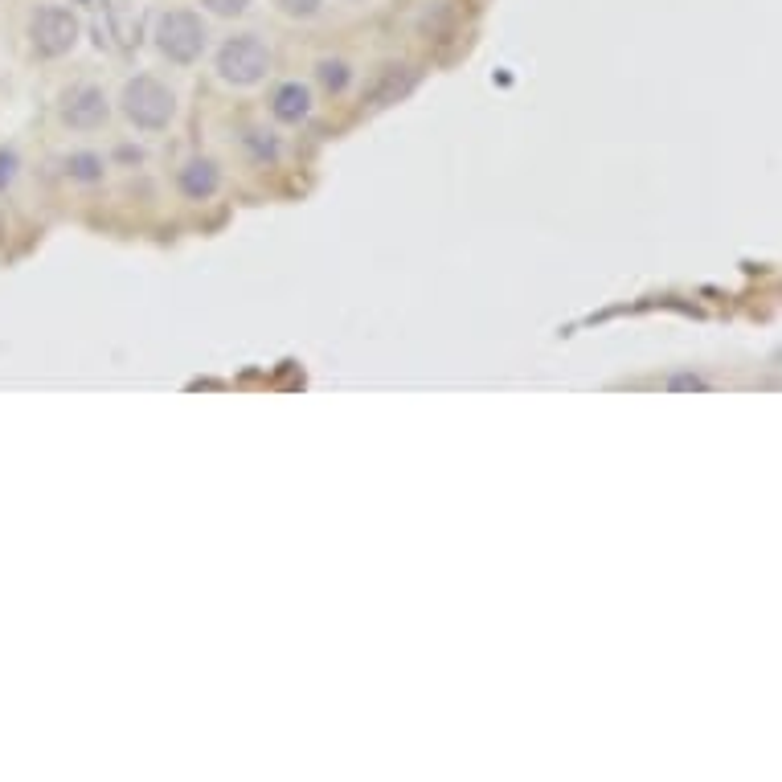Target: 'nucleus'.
Wrapping results in <instances>:
<instances>
[{
    "instance_id": "9",
    "label": "nucleus",
    "mask_w": 782,
    "mask_h": 782,
    "mask_svg": "<svg viewBox=\"0 0 782 782\" xmlns=\"http://www.w3.org/2000/svg\"><path fill=\"white\" fill-rule=\"evenodd\" d=\"M66 172H70V181L95 185V181H103V156H95V152H74L66 160Z\"/></svg>"
},
{
    "instance_id": "8",
    "label": "nucleus",
    "mask_w": 782,
    "mask_h": 782,
    "mask_svg": "<svg viewBox=\"0 0 782 782\" xmlns=\"http://www.w3.org/2000/svg\"><path fill=\"white\" fill-rule=\"evenodd\" d=\"M414 82H418L414 70H406V66H385V74H381V82H377L373 99H377V103H398V99H406V95L414 91Z\"/></svg>"
},
{
    "instance_id": "7",
    "label": "nucleus",
    "mask_w": 782,
    "mask_h": 782,
    "mask_svg": "<svg viewBox=\"0 0 782 782\" xmlns=\"http://www.w3.org/2000/svg\"><path fill=\"white\" fill-rule=\"evenodd\" d=\"M312 111V91L303 82H283L279 91L271 95V115L279 123H303Z\"/></svg>"
},
{
    "instance_id": "14",
    "label": "nucleus",
    "mask_w": 782,
    "mask_h": 782,
    "mask_svg": "<svg viewBox=\"0 0 782 782\" xmlns=\"http://www.w3.org/2000/svg\"><path fill=\"white\" fill-rule=\"evenodd\" d=\"M213 17H242L250 9V0H201Z\"/></svg>"
},
{
    "instance_id": "15",
    "label": "nucleus",
    "mask_w": 782,
    "mask_h": 782,
    "mask_svg": "<svg viewBox=\"0 0 782 782\" xmlns=\"http://www.w3.org/2000/svg\"><path fill=\"white\" fill-rule=\"evenodd\" d=\"M672 385H676V389H701V381H697V377H676Z\"/></svg>"
},
{
    "instance_id": "12",
    "label": "nucleus",
    "mask_w": 782,
    "mask_h": 782,
    "mask_svg": "<svg viewBox=\"0 0 782 782\" xmlns=\"http://www.w3.org/2000/svg\"><path fill=\"white\" fill-rule=\"evenodd\" d=\"M279 9L287 17H295V21H308V17H316L324 9V0H279Z\"/></svg>"
},
{
    "instance_id": "2",
    "label": "nucleus",
    "mask_w": 782,
    "mask_h": 782,
    "mask_svg": "<svg viewBox=\"0 0 782 782\" xmlns=\"http://www.w3.org/2000/svg\"><path fill=\"white\" fill-rule=\"evenodd\" d=\"M205 21L189 9H168L156 17V50L168 58V62H177V66H193L201 54H205Z\"/></svg>"
},
{
    "instance_id": "3",
    "label": "nucleus",
    "mask_w": 782,
    "mask_h": 782,
    "mask_svg": "<svg viewBox=\"0 0 782 782\" xmlns=\"http://www.w3.org/2000/svg\"><path fill=\"white\" fill-rule=\"evenodd\" d=\"M82 37V25L70 9L62 5H37L33 17H29V46L37 58H62L78 46Z\"/></svg>"
},
{
    "instance_id": "10",
    "label": "nucleus",
    "mask_w": 782,
    "mask_h": 782,
    "mask_svg": "<svg viewBox=\"0 0 782 782\" xmlns=\"http://www.w3.org/2000/svg\"><path fill=\"white\" fill-rule=\"evenodd\" d=\"M316 78H320V86H324L328 95H340L344 86L353 82V70H349V62H340V58H324L316 66Z\"/></svg>"
},
{
    "instance_id": "5",
    "label": "nucleus",
    "mask_w": 782,
    "mask_h": 782,
    "mask_svg": "<svg viewBox=\"0 0 782 782\" xmlns=\"http://www.w3.org/2000/svg\"><path fill=\"white\" fill-rule=\"evenodd\" d=\"M107 115H111L107 95L99 91V86H91V82L70 86V91L62 95V119L70 127H78V132H95V127L107 123Z\"/></svg>"
},
{
    "instance_id": "11",
    "label": "nucleus",
    "mask_w": 782,
    "mask_h": 782,
    "mask_svg": "<svg viewBox=\"0 0 782 782\" xmlns=\"http://www.w3.org/2000/svg\"><path fill=\"white\" fill-rule=\"evenodd\" d=\"M246 148H250L254 164H275V156H279V140L271 132H263V127H250V132H246Z\"/></svg>"
},
{
    "instance_id": "13",
    "label": "nucleus",
    "mask_w": 782,
    "mask_h": 782,
    "mask_svg": "<svg viewBox=\"0 0 782 782\" xmlns=\"http://www.w3.org/2000/svg\"><path fill=\"white\" fill-rule=\"evenodd\" d=\"M17 172H21V156L13 148H0V193L17 181Z\"/></svg>"
},
{
    "instance_id": "6",
    "label": "nucleus",
    "mask_w": 782,
    "mask_h": 782,
    "mask_svg": "<svg viewBox=\"0 0 782 782\" xmlns=\"http://www.w3.org/2000/svg\"><path fill=\"white\" fill-rule=\"evenodd\" d=\"M181 193L189 201H209L217 189H222V168H217L209 156H193L185 168H181V177H177Z\"/></svg>"
},
{
    "instance_id": "1",
    "label": "nucleus",
    "mask_w": 782,
    "mask_h": 782,
    "mask_svg": "<svg viewBox=\"0 0 782 782\" xmlns=\"http://www.w3.org/2000/svg\"><path fill=\"white\" fill-rule=\"evenodd\" d=\"M119 107L140 132H160V127H168L172 115H177V95H172L164 82H156L152 74H136L123 86Z\"/></svg>"
},
{
    "instance_id": "4",
    "label": "nucleus",
    "mask_w": 782,
    "mask_h": 782,
    "mask_svg": "<svg viewBox=\"0 0 782 782\" xmlns=\"http://www.w3.org/2000/svg\"><path fill=\"white\" fill-rule=\"evenodd\" d=\"M267 70H271V50H267V41L254 33H238L217 50V74L230 86H254L267 78Z\"/></svg>"
}]
</instances>
